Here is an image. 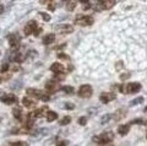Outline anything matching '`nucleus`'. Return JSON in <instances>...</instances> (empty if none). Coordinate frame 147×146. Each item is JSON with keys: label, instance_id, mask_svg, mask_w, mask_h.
<instances>
[{"label": "nucleus", "instance_id": "nucleus-1", "mask_svg": "<svg viewBox=\"0 0 147 146\" xmlns=\"http://www.w3.org/2000/svg\"><path fill=\"white\" fill-rule=\"evenodd\" d=\"M141 84L139 82H129L127 85H119V91L123 93H136L141 90Z\"/></svg>", "mask_w": 147, "mask_h": 146}, {"label": "nucleus", "instance_id": "nucleus-2", "mask_svg": "<svg viewBox=\"0 0 147 146\" xmlns=\"http://www.w3.org/2000/svg\"><path fill=\"white\" fill-rule=\"evenodd\" d=\"M113 139H114V134L110 133V131H105V133H102L100 135L94 136L92 140H93L96 144L103 145V144H108L110 141H113Z\"/></svg>", "mask_w": 147, "mask_h": 146}, {"label": "nucleus", "instance_id": "nucleus-3", "mask_svg": "<svg viewBox=\"0 0 147 146\" xmlns=\"http://www.w3.org/2000/svg\"><path fill=\"white\" fill-rule=\"evenodd\" d=\"M26 92L27 95L30 96V97H34V98H39V99H42V101L44 102H47L49 101V95H45L44 92H42L40 90L38 89H33V87H30V89H27L26 90Z\"/></svg>", "mask_w": 147, "mask_h": 146}, {"label": "nucleus", "instance_id": "nucleus-4", "mask_svg": "<svg viewBox=\"0 0 147 146\" xmlns=\"http://www.w3.org/2000/svg\"><path fill=\"white\" fill-rule=\"evenodd\" d=\"M117 4L115 0H104V1H98L94 5V11H103L113 7Z\"/></svg>", "mask_w": 147, "mask_h": 146}, {"label": "nucleus", "instance_id": "nucleus-5", "mask_svg": "<svg viewBox=\"0 0 147 146\" xmlns=\"http://www.w3.org/2000/svg\"><path fill=\"white\" fill-rule=\"evenodd\" d=\"M7 41H9V44H10V48L11 49H17V48H20V45H21V37H20V34H17V33H10L7 36Z\"/></svg>", "mask_w": 147, "mask_h": 146}, {"label": "nucleus", "instance_id": "nucleus-6", "mask_svg": "<svg viewBox=\"0 0 147 146\" xmlns=\"http://www.w3.org/2000/svg\"><path fill=\"white\" fill-rule=\"evenodd\" d=\"M92 93H93V89H92L91 85H82L79 89V92H77L79 97L81 98H90Z\"/></svg>", "mask_w": 147, "mask_h": 146}, {"label": "nucleus", "instance_id": "nucleus-7", "mask_svg": "<svg viewBox=\"0 0 147 146\" xmlns=\"http://www.w3.org/2000/svg\"><path fill=\"white\" fill-rule=\"evenodd\" d=\"M93 22H94V19L92 16H80L75 20V24L80 26H91Z\"/></svg>", "mask_w": 147, "mask_h": 146}, {"label": "nucleus", "instance_id": "nucleus-8", "mask_svg": "<svg viewBox=\"0 0 147 146\" xmlns=\"http://www.w3.org/2000/svg\"><path fill=\"white\" fill-rule=\"evenodd\" d=\"M37 28H38V26H37V21L31 20L30 22H27V25L25 26V28H24V33H25L26 36L33 34Z\"/></svg>", "mask_w": 147, "mask_h": 146}, {"label": "nucleus", "instance_id": "nucleus-9", "mask_svg": "<svg viewBox=\"0 0 147 146\" xmlns=\"http://www.w3.org/2000/svg\"><path fill=\"white\" fill-rule=\"evenodd\" d=\"M44 111H49V109H48V107L43 106L42 108H39V109H36V111L31 112L30 114H28V119H31V120H34V119H37V118H40V117H43V114H44Z\"/></svg>", "mask_w": 147, "mask_h": 146}, {"label": "nucleus", "instance_id": "nucleus-10", "mask_svg": "<svg viewBox=\"0 0 147 146\" xmlns=\"http://www.w3.org/2000/svg\"><path fill=\"white\" fill-rule=\"evenodd\" d=\"M114 98H115V93H113V92H103V93H100V96H99L100 102L104 103V104H107L110 101H113Z\"/></svg>", "mask_w": 147, "mask_h": 146}, {"label": "nucleus", "instance_id": "nucleus-11", "mask_svg": "<svg viewBox=\"0 0 147 146\" xmlns=\"http://www.w3.org/2000/svg\"><path fill=\"white\" fill-rule=\"evenodd\" d=\"M1 102H3V103H5V104H7V106H10V104L17 103V102H18V99H17V97H16L15 95L10 93V95L3 96V97H1Z\"/></svg>", "mask_w": 147, "mask_h": 146}, {"label": "nucleus", "instance_id": "nucleus-12", "mask_svg": "<svg viewBox=\"0 0 147 146\" xmlns=\"http://www.w3.org/2000/svg\"><path fill=\"white\" fill-rule=\"evenodd\" d=\"M55 30L59 31V32H60V33H63V34H67V33H72V32H74V26L64 24V25L57 26V27H55Z\"/></svg>", "mask_w": 147, "mask_h": 146}, {"label": "nucleus", "instance_id": "nucleus-13", "mask_svg": "<svg viewBox=\"0 0 147 146\" xmlns=\"http://www.w3.org/2000/svg\"><path fill=\"white\" fill-rule=\"evenodd\" d=\"M60 89V86H59V84L57 82V81H54V80H49L45 82V90L49 91V92H55L57 90Z\"/></svg>", "mask_w": 147, "mask_h": 146}, {"label": "nucleus", "instance_id": "nucleus-14", "mask_svg": "<svg viewBox=\"0 0 147 146\" xmlns=\"http://www.w3.org/2000/svg\"><path fill=\"white\" fill-rule=\"evenodd\" d=\"M50 70L55 74H60V72H64V66L60 63H54L52 66H50Z\"/></svg>", "mask_w": 147, "mask_h": 146}, {"label": "nucleus", "instance_id": "nucleus-15", "mask_svg": "<svg viewBox=\"0 0 147 146\" xmlns=\"http://www.w3.org/2000/svg\"><path fill=\"white\" fill-rule=\"evenodd\" d=\"M54 41H55V34L54 33H49V34H47L45 37L43 38V44L44 45H49V44H52V43H54Z\"/></svg>", "mask_w": 147, "mask_h": 146}, {"label": "nucleus", "instance_id": "nucleus-16", "mask_svg": "<svg viewBox=\"0 0 147 146\" xmlns=\"http://www.w3.org/2000/svg\"><path fill=\"white\" fill-rule=\"evenodd\" d=\"M125 116H126L125 109L121 108V109H119V111H117V112H115V114L112 116V118H114L115 120H120V119H123V118L125 117Z\"/></svg>", "mask_w": 147, "mask_h": 146}, {"label": "nucleus", "instance_id": "nucleus-17", "mask_svg": "<svg viewBox=\"0 0 147 146\" xmlns=\"http://www.w3.org/2000/svg\"><path fill=\"white\" fill-rule=\"evenodd\" d=\"M129 130H130V125L129 124H123V125H119L118 128V133L120 134V135H126L129 133Z\"/></svg>", "mask_w": 147, "mask_h": 146}, {"label": "nucleus", "instance_id": "nucleus-18", "mask_svg": "<svg viewBox=\"0 0 147 146\" xmlns=\"http://www.w3.org/2000/svg\"><path fill=\"white\" fill-rule=\"evenodd\" d=\"M22 104L26 107V108H33L36 106V102H33L32 99H30L28 97H25L22 99Z\"/></svg>", "mask_w": 147, "mask_h": 146}, {"label": "nucleus", "instance_id": "nucleus-19", "mask_svg": "<svg viewBox=\"0 0 147 146\" xmlns=\"http://www.w3.org/2000/svg\"><path fill=\"white\" fill-rule=\"evenodd\" d=\"M12 116L15 117V119L17 120H21V118H22V111H21V108L20 107H15L12 109Z\"/></svg>", "mask_w": 147, "mask_h": 146}, {"label": "nucleus", "instance_id": "nucleus-20", "mask_svg": "<svg viewBox=\"0 0 147 146\" xmlns=\"http://www.w3.org/2000/svg\"><path fill=\"white\" fill-rule=\"evenodd\" d=\"M57 118H58L57 113L53 112V111H48V113H47V120L48 122H54Z\"/></svg>", "mask_w": 147, "mask_h": 146}, {"label": "nucleus", "instance_id": "nucleus-21", "mask_svg": "<svg viewBox=\"0 0 147 146\" xmlns=\"http://www.w3.org/2000/svg\"><path fill=\"white\" fill-rule=\"evenodd\" d=\"M11 79V72H3L1 75H0V84L3 82V81H9Z\"/></svg>", "mask_w": 147, "mask_h": 146}, {"label": "nucleus", "instance_id": "nucleus-22", "mask_svg": "<svg viewBox=\"0 0 147 146\" xmlns=\"http://www.w3.org/2000/svg\"><path fill=\"white\" fill-rule=\"evenodd\" d=\"M70 122H71V117L70 116H65V117H64L63 118V119L60 120V122H59V124H60V125H67V124H70Z\"/></svg>", "mask_w": 147, "mask_h": 146}, {"label": "nucleus", "instance_id": "nucleus-23", "mask_svg": "<svg viewBox=\"0 0 147 146\" xmlns=\"http://www.w3.org/2000/svg\"><path fill=\"white\" fill-rule=\"evenodd\" d=\"M61 89V91H64L65 93H67V95H72L74 93V87L72 86H63V87H60Z\"/></svg>", "mask_w": 147, "mask_h": 146}, {"label": "nucleus", "instance_id": "nucleus-24", "mask_svg": "<svg viewBox=\"0 0 147 146\" xmlns=\"http://www.w3.org/2000/svg\"><path fill=\"white\" fill-rule=\"evenodd\" d=\"M45 134H48V129H45V128H42V129H38L37 130V133L34 134V136L37 138H40V136H43Z\"/></svg>", "mask_w": 147, "mask_h": 146}, {"label": "nucleus", "instance_id": "nucleus-25", "mask_svg": "<svg viewBox=\"0 0 147 146\" xmlns=\"http://www.w3.org/2000/svg\"><path fill=\"white\" fill-rule=\"evenodd\" d=\"M144 97H137V98H135V99H132V101L130 102V106L132 107V106H137V104H141L142 102H144Z\"/></svg>", "mask_w": 147, "mask_h": 146}, {"label": "nucleus", "instance_id": "nucleus-26", "mask_svg": "<svg viewBox=\"0 0 147 146\" xmlns=\"http://www.w3.org/2000/svg\"><path fill=\"white\" fill-rule=\"evenodd\" d=\"M76 1H67L66 3V10L67 11H74V9L76 7Z\"/></svg>", "mask_w": 147, "mask_h": 146}, {"label": "nucleus", "instance_id": "nucleus-27", "mask_svg": "<svg viewBox=\"0 0 147 146\" xmlns=\"http://www.w3.org/2000/svg\"><path fill=\"white\" fill-rule=\"evenodd\" d=\"M110 119H112V114H104L100 118V124H107Z\"/></svg>", "mask_w": 147, "mask_h": 146}, {"label": "nucleus", "instance_id": "nucleus-28", "mask_svg": "<svg viewBox=\"0 0 147 146\" xmlns=\"http://www.w3.org/2000/svg\"><path fill=\"white\" fill-rule=\"evenodd\" d=\"M6 146H28L27 143H24V141H15V143H9Z\"/></svg>", "mask_w": 147, "mask_h": 146}, {"label": "nucleus", "instance_id": "nucleus-29", "mask_svg": "<svg viewBox=\"0 0 147 146\" xmlns=\"http://www.w3.org/2000/svg\"><path fill=\"white\" fill-rule=\"evenodd\" d=\"M57 57H58V59H60V60H67V62L70 60V57L66 55V54H64V53H58Z\"/></svg>", "mask_w": 147, "mask_h": 146}, {"label": "nucleus", "instance_id": "nucleus-30", "mask_svg": "<svg viewBox=\"0 0 147 146\" xmlns=\"http://www.w3.org/2000/svg\"><path fill=\"white\" fill-rule=\"evenodd\" d=\"M64 79H65V74H64V72H60V74H55L54 75V81L55 80H57V81H61Z\"/></svg>", "mask_w": 147, "mask_h": 146}, {"label": "nucleus", "instance_id": "nucleus-31", "mask_svg": "<svg viewBox=\"0 0 147 146\" xmlns=\"http://www.w3.org/2000/svg\"><path fill=\"white\" fill-rule=\"evenodd\" d=\"M39 15L42 16V19H43L45 22H49L50 19H52V17H50V15H48L47 12H39Z\"/></svg>", "mask_w": 147, "mask_h": 146}, {"label": "nucleus", "instance_id": "nucleus-32", "mask_svg": "<svg viewBox=\"0 0 147 146\" xmlns=\"http://www.w3.org/2000/svg\"><path fill=\"white\" fill-rule=\"evenodd\" d=\"M82 3V10H88V9H91L92 7V5H91V3L90 1H81Z\"/></svg>", "mask_w": 147, "mask_h": 146}, {"label": "nucleus", "instance_id": "nucleus-33", "mask_svg": "<svg viewBox=\"0 0 147 146\" xmlns=\"http://www.w3.org/2000/svg\"><path fill=\"white\" fill-rule=\"evenodd\" d=\"M130 124H140V125H145V120H144V119H141V118H137V119L131 120Z\"/></svg>", "mask_w": 147, "mask_h": 146}, {"label": "nucleus", "instance_id": "nucleus-34", "mask_svg": "<svg viewBox=\"0 0 147 146\" xmlns=\"http://www.w3.org/2000/svg\"><path fill=\"white\" fill-rule=\"evenodd\" d=\"M57 5L58 4L55 3V1H49V5H48V9L50 11H54L55 10V7H57Z\"/></svg>", "mask_w": 147, "mask_h": 146}, {"label": "nucleus", "instance_id": "nucleus-35", "mask_svg": "<svg viewBox=\"0 0 147 146\" xmlns=\"http://www.w3.org/2000/svg\"><path fill=\"white\" fill-rule=\"evenodd\" d=\"M77 122H79L80 125H86V123H87V117H80Z\"/></svg>", "mask_w": 147, "mask_h": 146}, {"label": "nucleus", "instance_id": "nucleus-36", "mask_svg": "<svg viewBox=\"0 0 147 146\" xmlns=\"http://www.w3.org/2000/svg\"><path fill=\"white\" fill-rule=\"evenodd\" d=\"M67 145H69V141H66V140H61L57 144V146H67Z\"/></svg>", "mask_w": 147, "mask_h": 146}, {"label": "nucleus", "instance_id": "nucleus-37", "mask_svg": "<svg viewBox=\"0 0 147 146\" xmlns=\"http://www.w3.org/2000/svg\"><path fill=\"white\" fill-rule=\"evenodd\" d=\"M129 77H130V74H127V72H126V74H121L120 75V80L121 81H125L126 79H129Z\"/></svg>", "mask_w": 147, "mask_h": 146}, {"label": "nucleus", "instance_id": "nucleus-38", "mask_svg": "<svg viewBox=\"0 0 147 146\" xmlns=\"http://www.w3.org/2000/svg\"><path fill=\"white\" fill-rule=\"evenodd\" d=\"M64 107H65V109H74L75 108V104L74 103H66Z\"/></svg>", "mask_w": 147, "mask_h": 146}, {"label": "nucleus", "instance_id": "nucleus-39", "mask_svg": "<svg viewBox=\"0 0 147 146\" xmlns=\"http://www.w3.org/2000/svg\"><path fill=\"white\" fill-rule=\"evenodd\" d=\"M40 32H42V28H40V27H39V28H37V30H36V32H34L33 34L36 36V37H38V36L40 34Z\"/></svg>", "mask_w": 147, "mask_h": 146}, {"label": "nucleus", "instance_id": "nucleus-40", "mask_svg": "<svg viewBox=\"0 0 147 146\" xmlns=\"http://www.w3.org/2000/svg\"><path fill=\"white\" fill-rule=\"evenodd\" d=\"M123 66H124V65H123V62H118V63H117V65H115L117 69H121Z\"/></svg>", "mask_w": 147, "mask_h": 146}, {"label": "nucleus", "instance_id": "nucleus-41", "mask_svg": "<svg viewBox=\"0 0 147 146\" xmlns=\"http://www.w3.org/2000/svg\"><path fill=\"white\" fill-rule=\"evenodd\" d=\"M3 11H4V6L1 5V4H0V14H1Z\"/></svg>", "mask_w": 147, "mask_h": 146}, {"label": "nucleus", "instance_id": "nucleus-42", "mask_svg": "<svg viewBox=\"0 0 147 146\" xmlns=\"http://www.w3.org/2000/svg\"><path fill=\"white\" fill-rule=\"evenodd\" d=\"M3 96H4V92L3 91H0V97H3Z\"/></svg>", "mask_w": 147, "mask_h": 146}]
</instances>
